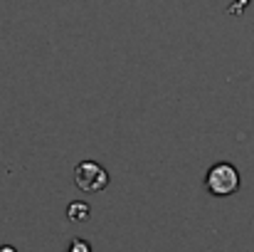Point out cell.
<instances>
[{"instance_id":"cell-5","label":"cell","mask_w":254,"mask_h":252,"mask_svg":"<svg viewBox=\"0 0 254 252\" xmlns=\"http://www.w3.org/2000/svg\"><path fill=\"white\" fill-rule=\"evenodd\" d=\"M0 252H17V250H15V248H10V245H2V248H0Z\"/></svg>"},{"instance_id":"cell-4","label":"cell","mask_w":254,"mask_h":252,"mask_svg":"<svg viewBox=\"0 0 254 252\" xmlns=\"http://www.w3.org/2000/svg\"><path fill=\"white\" fill-rule=\"evenodd\" d=\"M69 252H91L84 240H72V250Z\"/></svg>"},{"instance_id":"cell-1","label":"cell","mask_w":254,"mask_h":252,"mask_svg":"<svg viewBox=\"0 0 254 252\" xmlns=\"http://www.w3.org/2000/svg\"><path fill=\"white\" fill-rule=\"evenodd\" d=\"M205 185L217 198L232 195V193L240 190V170L232 166V164H215V166L207 170Z\"/></svg>"},{"instance_id":"cell-3","label":"cell","mask_w":254,"mask_h":252,"mask_svg":"<svg viewBox=\"0 0 254 252\" xmlns=\"http://www.w3.org/2000/svg\"><path fill=\"white\" fill-rule=\"evenodd\" d=\"M89 205L86 203H82V200H74L69 208H67V218L72 220V223H84V220H89Z\"/></svg>"},{"instance_id":"cell-2","label":"cell","mask_w":254,"mask_h":252,"mask_svg":"<svg viewBox=\"0 0 254 252\" xmlns=\"http://www.w3.org/2000/svg\"><path fill=\"white\" fill-rule=\"evenodd\" d=\"M74 183L84 193H96L109 185V173H106V168L94 161H82L74 168Z\"/></svg>"}]
</instances>
